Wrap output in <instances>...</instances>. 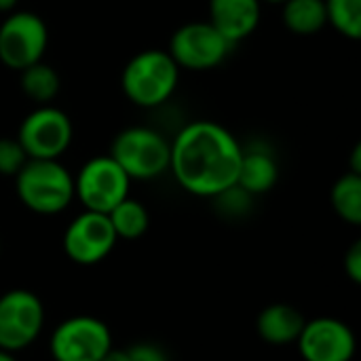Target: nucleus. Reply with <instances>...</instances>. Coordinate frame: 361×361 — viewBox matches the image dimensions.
<instances>
[{"label": "nucleus", "instance_id": "2eb2a0df", "mask_svg": "<svg viewBox=\"0 0 361 361\" xmlns=\"http://www.w3.org/2000/svg\"><path fill=\"white\" fill-rule=\"evenodd\" d=\"M279 180V163L273 152L264 148H250L243 150L237 186L247 195H264L275 188Z\"/></svg>", "mask_w": 361, "mask_h": 361}, {"label": "nucleus", "instance_id": "b1692460", "mask_svg": "<svg viewBox=\"0 0 361 361\" xmlns=\"http://www.w3.org/2000/svg\"><path fill=\"white\" fill-rule=\"evenodd\" d=\"M345 273L353 283H361V241H353V245L345 254Z\"/></svg>", "mask_w": 361, "mask_h": 361}, {"label": "nucleus", "instance_id": "9b49d317", "mask_svg": "<svg viewBox=\"0 0 361 361\" xmlns=\"http://www.w3.org/2000/svg\"><path fill=\"white\" fill-rule=\"evenodd\" d=\"M116 241L118 239L108 216L85 209L66 226L61 245L74 264L93 267L112 254Z\"/></svg>", "mask_w": 361, "mask_h": 361}, {"label": "nucleus", "instance_id": "0eeeda50", "mask_svg": "<svg viewBox=\"0 0 361 361\" xmlns=\"http://www.w3.org/2000/svg\"><path fill=\"white\" fill-rule=\"evenodd\" d=\"M49 44V30L40 15L32 11H13L0 23V63L8 70L42 61Z\"/></svg>", "mask_w": 361, "mask_h": 361}, {"label": "nucleus", "instance_id": "cd10ccee", "mask_svg": "<svg viewBox=\"0 0 361 361\" xmlns=\"http://www.w3.org/2000/svg\"><path fill=\"white\" fill-rule=\"evenodd\" d=\"M260 2H267V4H281V2H286V0H260Z\"/></svg>", "mask_w": 361, "mask_h": 361}, {"label": "nucleus", "instance_id": "39448f33", "mask_svg": "<svg viewBox=\"0 0 361 361\" xmlns=\"http://www.w3.org/2000/svg\"><path fill=\"white\" fill-rule=\"evenodd\" d=\"M131 180L110 154L89 159L74 178V199L87 212L108 214L129 197Z\"/></svg>", "mask_w": 361, "mask_h": 361}, {"label": "nucleus", "instance_id": "f257e3e1", "mask_svg": "<svg viewBox=\"0 0 361 361\" xmlns=\"http://www.w3.org/2000/svg\"><path fill=\"white\" fill-rule=\"evenodd\" d=\"M169 144V171L186 192L214 199L237 184L243 148L220 123L192 121Z\"/></svg>", "mask_w": 361, "mask_h": 361}, {"label": "nucleus", "instance_id": "a878e982", "mask_svg": "<svg viewBox=\"0 0 361 361\" xmlns=\"http://www.w3.org/2000/svg\"><path fill=\"white\" fill-rule=\"evenodd\" d=\"M19 0H0V13H13Z\"/></svg>", "mask_w": 361, "mask_h": 361}, {"label": "nucleus", "instance_id": "a211bd4d", "mask_svg": "<svg viewBox=\"0 0 361 361\" xmlns=\"http://www.w3.org/2000/svg\"><path fill=\"white\" fill-rule=\"evenodd\" d=\"M106 216L114 228L116 239H125V241H135V239L144 237L150 226L148 209L144 207V203H140L137 199H131V197L123 199Z\"/></svg>", "mask_w": 361, "mask_h": 361}, {"label": "nucleus", "instance_id": "4be33fe9", "mask_svg": "<svg viewBox=\"0 0 361 361\" xmlns=\"http://www.w3.org/2000/svg\"><path fill=\"white\" fill-rule=\"evenodd\" d=\"M220 205V209H224L228 216H241L250 209V199L252 195H247L245 190H241L237 184L224 192H220L218 197H214Z\"/></svg>", "mask_w": 361, "mask_h": 361}, {"label": "nucleus", "instance_id": "c85d7f7f", "mask_svg": "<svg viewBox=\"0 0 361 361\" xmlns=\"http://www.w3.org/2000/svg\"><path fill=\"white\" fill-rule=\"evenodd\" d=\"M0 254H2V243H0Z\"/></svg>", "mask_w": 361, "mask_h": 361}, {"label": "nucleus", "instance_id": "6ab92c4d", "mask_svg": "<svg viewBox=\"0 0 361 361\" xmlns=\"http://www.w3.org/2000/svg\"><path fill=\"white\" fill-rule=\"evenodd\" d=\"M330 201H332V209L336 212V216L353 226L361 224V176L347 171L345 176H341L330 192Z\"/></svg>", "mask_w": 361, "mask_h": 361}, {"label": "nucleus", "instance_id": "dca6fc26", "mask_svg": "<svg viewBox=\"0 0 361 361\" xmlns=\"http://www.w3.org/2000/svg\"><path fill=\"white\" fill-rule=\"evenodd\" d=\"M281 6L283 25L296 36H313L328 25L324 0H286Z\"/></svg>", "mask_w": 361, "mask_h": 361}, {"label": "nucleus", "instance_id": "bb28decb", "mask_svg": "<svg viewBox=\"0 0 361 361\" xmlns=\"http://www.w3.org/2000/svg\"><path fill=\"white\" fill-rule=\"evenodd\" d=\"M0 361H17V357H15V353H8V351L0 349Z\"/></svg>", "mask_w": 361, "mask_h": 361}, {"label": "nucleus", "instance_id": "9d476101", "mask_svg": "<svg viewBox=\"0 0 361 361\" xmlns=\"http://www.w3.org/2000/svg\"><path fill=\"white\" fill-rule=\"evenodd\" d=\"M72 137L70 116L51 104L32 110L17 129V140L27 159H59L70 148Z\"/></svg>", "mask_w": 361, "mask_h": 361}, {"label": "nucleus", "instance_id": "4468645a", "mask_svg": "<svg viewBox=\"0 0 361 361\" xmlns=\"http://www.w3.org/2000/svg\"><path fill=\"white\" fill-rule=\"evenodd\" d=\"M305 322L307 319L302 317V313L296 307L275 302L260 311V315L256 319V332L264 343L283 347V345H292L298 341V336L305 328Z\"/></svg>", "mask_w": 361, "mask_h": 361}, {"label": "nucleus", "instance_id": "f8f14e48", "mask_svg": "<svg viewBox=\"0 0 361 361\" xmlns=\"http://www.w3.org/2000/svg\"><path fill=\"white\" fill-rule=\"evenodd\" d=\"M296 345L305 361H351L357 349L353 330L336 317L305 322Z\"/></svg>", "mask_w": 361, "mask_h": 361}, {"label": "nucleus", "instance_id": "423d86ee", "mask_svg": "<svg viewBox=\"0 0 361 361\" xmlns=\"http://www.w3.org/2000/svg\"><path fill=\"white\" fill-rule=\"evenodd\" d=\"M112 347L108 324L93 315H72L63 319L49 341L53 361H102Z\"/></svg>", "mask_w": 361, "mask_h": 361}, {"label": "nucleus", "instance_id": "f03ea898", "mask_svg": "<svg viewBox=\"0 0 361 361\" xmlns=\"http://www.w3.org/2000/svg\"><path fill=\"white\" fill-rule=\"evenodd\" d=\"M17 199L38 216H55L74 201V176L59 159H27L15 176Z\"/></svg>", "mask_w": 361, "mask_h": 361}, {"label": "nucleus", "instance_id": "f3484780", "mask_svg": "<svg viewBox=\"0 0 361 361\" xmlns=\"http://www.w3.org/2000/svg\"><path fill=\"white\" fill-rule=\"evenodd\" d=\"M19 87L27 99L38 106H47L57 97L61 89V78L53 66L36 61L19 72Z\"/></svg>", "mask_w": 361, "mask_h": 361}, {"label": "nucleus", "instance_id": "1a4fd4ad", "mask_svg": "<svg viewBox=\"0 0 361 361\" xmlns=\"http://www.w3.org/2000/svg\"><path fill=\"white\" fill-rule=\"evenodd\" d=\"M44 328V305L40 296L17 288L0 296V349L19 353L40 336Z\"/></svg>", "mask_w": 361, "mask_h": 361}, {"label": "nucleus", "instance_id": "393cba45", "mask_svg": "<svg viewBox=\"0 0 361 361\" xmlns=\"http://www.w3.org/2000/svg\"><path fill=\"white\" fill-rule=\"evenodd\" d=\"M102 361H131L129 360V353H127V349H110L104 357H102Z\"/></svg>", "mask_w": 361, "mask_h": 361}, {"label": "nucleus", "instance_id": "5701e85b", "mask_svg": "<svg viewBox=\"0 0 361 361\" xmlns=\"http://www.w3.org/2000/svg\"><path fill=\"white\" fill-rule=\"evenodd\" d=\"M127 353H129L131 361H169L165 351L152 343H137V345L129 347Z\"/></svg>", "mask_w": 361, "mask_h": 361}, {"label": "nucleus", "instance_id": "6e6552de", "mask_svg": "<svg viewBox=\"0 0 361 361\" xmlns=\"http://www.w3.org/2000/svg\"><path fill=\"white\" fill-rule=\"evenodd\" d=\"M231 47L233 44L209 21H190L171 34L167 53L180 70L205 72L218 68Z\"/></svg>", "mask_w": 361, "mask_h": 361}, {"label": "nucleus", "instance_id": "aec40b11", "mask_svg": "<svg viewBox=\"0 0 361 361\" xmlns=\"http://www.w3.org/2000/svg\"><path fill=\"white\" fill-rule=\"evenodd\" d=\"M328 23L345 38H361V0H324Z\"/></svg>", "mask_w": 361, "mask_h": 361}, {"label": "nucleus", "instance_id": "ddd939ff", "mask_svg": "<svg viewBox=\"0 0 361 361\" xmlns=\"http://www.w3.org/2000/svg\"><path fill=\"white\" fill-rule=\"evenodd\" d=\"M260 0H209V23L231 42L237 44L252 36L260 25Z\"/></svg>", "mask_w": 361, "mask_h": 361}, {"label": "nucleus", "instance_id": "7ed1b4c3", "mask_svg": "<svg viewBox=\"0 0 361 361\" xmlns=\"http://www.w3.org/2000/svg\"><path fill=\"white\" fill-rule=\"evenodd\" d=\"M180 68L167 51L146 49L135 53L121 74L125 97L137 108H157L178 89Z\"/></svg>", "mask_w": 361, "mask_h": 361}, {"label": "nucleus", "instance_id": "412c9836", "mask_svg": "<svg viewBox=\"0 0 361 361\" xmlns=\"http://www.w3.org/2000/svg\"><path fill=\"white\" fill-rule=\"evenodd\" d=\"M27 163V154L17 137H0V176L15 178Z\"/></svg>", "mask_w": 361, "mask_h": 361}, {"label": "nucleus", "instance_id": "20e7f679", "mask_svg": "<svg viewBox=\"0 0 361 361\" xmlns=\"http://www.w3.org/2000/svg\"><path fill=\"white\" fill-rule=\"evenodd\" d=\"M171 144L150 127H127L110 144V157L129 180H154L169 171Z\"/></svg>", "mask_w": 361, "mask_h": 361}]
</instances>
